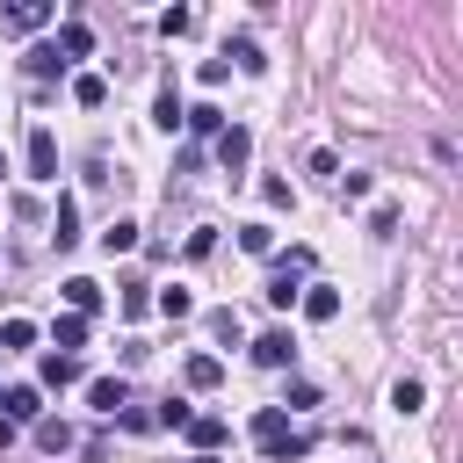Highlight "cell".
<instances>
[{
	"instance_id": "obj_9",
	"label": "cell",
	"mask_w": 463,
	"mask_h": 463,
	"mask_svg": "<svg viewBox=\"0 0 463 463\" xmlns=\"http://www.w3.org/2000/svg\"><path fill=\"white\" fill-rule=\"evenodd\" d=\"M51 340H58V354H72V347H87V318H80V311H65V318L51 326Z\"/></svg>"
},
{
	"instance_id": "obj_18",
	"label": "cell",
	"mask_w": 463,
	"mask_h": 463,
	"mask_svg": "<svg viewBox=\"0 0 463 463\" xmlns=\"http://www.w3.org/2000/svg\"><path fill=\"white\" fill-rule=\"evenodd\" d=\"M253 434H260V441H275V434H289V420H282V405H260V412H253Z\"/></svg>"
},
{
	"instance_id": "obj_15",
	"label": "cell",
	"mask_w": 463,
	"mask_h": 463,
	"mask_svg": "<svg viewBox=\"0 0 463 463\" xmlns=\"http://www.w3.org/2000/svg\"><path fill=\"white\" fill-rule=\"evenodd\" d=\"M14 347H36V326L29 318H7L0 326V354H14Z\"/></svg>"
},
{
	"instance_id": "obj_3",
	"label": "cell",
	"mask_w": 463,
	"mask_h": 463,
	"mask_svg": "<svg viewBox=\"0 0 463 463\" xmlns=\"http://www.w3.org/2000/svg\"><path fill=\"white\" fill-rule=\"evenodd\" d=\"M51 51L72 65V58H87L94 51V36H87V22H58V36H51Z\"/></svg>"
},
{
	"instance_id": "obj_10",
	"label": "cell",
	"mask_w": 463,
	"mask_h": 463,
	"mask_svg": "<svg viewBox=\"0 0 463 463\" xmlns=\"http://www.w3.org/2000/svg\"><path fill=\"white\" fill-rule=\"evenodd\" d=\"M289 354H297V347H289V333H260V340H253V362H268V369H282Z\"/></svg>"
},
{
	"instance_id": "obj_12",
	"label": "cell",
	"mask_w": 463,
	"mask_h": 463,
	"mask_svg": "<svg viewBox=\"0 0 463 463\" xmlns=\"http://www.w3.org/2000/svg\"><path fill=\"white\" fill-rule=\"evenodd\" d=\"M87 398H94V412H123V383H116V376H94Z\"/></svg>"
},
{
	"instance_id": "obj_11",
	"label": "cell",
	"mask_w": 463,
	"mask_h": 463,
	"mask_svg": "<svg viewBox=\"0 0 463 463\" xmlns=\"http://www.w3.org/2000/svg\"><path fill=\"white\" fill-rule=\"evenodd\" d=\"M65 304H72V311L87 318V311L101 304V282H87V275H72V282H65Z\"/></svg>"
},
{
	"instance_id": "obj_21",
	"label": "cell",
	"mask_w": 463,
	"mask_h": 463,
	"mask_svg": "<svg viewBox=\"0 0 463 463\" xmlns=\"http://www.w3.org/2000/svg\"><path fill=\"white\" fill-rule=\"evenodd\" d=\"M152 123H159V130H174V123H181V94H174V87L159 94V109H152Z\"/></svg>"
},
{
	"instance_id": "obj_25",
	"label": "cell",
	"mask_w": 463,
	"mask_h": 463,
	"mask_svg": "<svg viewBox=\"0 0 463 463\" xmlns=\"http://www.w3.org/2000/svg\"><path fill=\"white\" fill-rule=\"evenodd\" d=\"M72 239H80V210H72V203H58V246H72Z\"/></svg>"
},
{
	"instance_id": "obj_6",
	"label": "cell",
	"mask_w": 463,
	"mask_h": 463,
	"mask_svg": "<svg viewBox=\"0 0 463 463\" xmlns=\"http://www.w3.org/2000/svg\"><path fill=\"white\" fill-rule=\"evenodd\" d=\"M181 376H188V391H217V383H224V362H217V354H188Z\"/></svg>"
},
{
	"instance_id": "obj_16",
	"label": "cell",
	"mask_w": 463,
	"mask_h": 463,
	"mask_svg": "<svg viewBox=\"0 0 463 463\" xmlns=\"http://www.w3.org/2000/svg\"><path fill=\"white\" fill-rule=\"evenodd\" d=\"M101 246H109V253H130V246H137V224H130V217H116V224L101 232Z\"/></svg>"
},
{
	"instance_id": "obj_8",
	"label": "cell",
	"mask_w": 463,
	"mask_h": 463,
	"mask_svg": "<svg viewBox=\"0 0 463 463\" xmlns=\"http://www.w3.org/2000/svg\"><path fill=\"white\" fill-rule=\"evenodd\" d=\"M188 441H195V456H217V441H224V420H217V412L188 420Z\"/></svg>"
},
{
	"instance_id": "obj_22",
	"label": "cell",
	"mask_w": 463,
	"mask_h": 463,
	"mask_svg": "<svg viewBox=\"0 0 463 463\" xmlns=\"http://www.w3.org/2000/svg\"><path fill=\"white\" fill-rule=\"evenodd\" d=\"M239 246H246V253H268L275 232H268V224H239Z\"/></svg>"
},
{
	"instance_id": "obj_1",
	"label": "cell",
	"mask_w": 463,
	"mask_h": 463,
	"mask_svg": "<svg viewBox=\"0 0 463 463\" xmlns=\"http://www.w3.org/2000/svg\"><path fill=\"white\" fill-rule=\"evenodd\" d=\"M29 181H58V137L43 123L29 130Z\"/></svg>"
},
{
	"instance_id": "obj_27",
	"label": "cell",
	"mask_w": 463,
	"mask_h": 463,
	"mask_svg": "<svg viewBox=\"0 0 463 463\" xmlns=\"http://www.w3.org/2000/svg\"><path fill=\"white\" fill-rule=\"evenodd\" d=\"M195 463H224V456H195Z\"/></svg>"
},
{
	"instance_id": "obj_26",
	"label": "cell",
	"mask_w": 463,
	"mask_h": 463,
	"mask_svg": "<svg viewBox=\"0 0 463 463\" xmlns=\"http://www.w3.org/2000/svg\"><path fill=\"white\" fill-rule=\"evenodd\" d=\"M181 123H195V130H224V116H217V109H181Z\"/></svg>"
},
{
	"instance_id": "obj_19",
	"label": "cell",
	"mask_w": 463,
	"mask_h": 463,
	"mask_svg": "<svg viewBox=\"0 0 463 463\" xmlns=\"http://www.w3.org/2000/svg\"><path fill=\"white\" fill-rule=\"evenodd\" d=\"M36 441L58 456V449H72V427H65V420H36Z\"/></svg>"
},
{
	"instance_id": "obj_17",
	"label": "cell",
	"mask_w": 463,
	"mask_h": 463,
	"mask_svg": "<svg viewBox=\"0 0 463 463\" xmlns=\"http://www.w3.org/2000/svg\"><path fill=\"white\" fill-rule=\"evenodd\" d=\"M72 376H80V362H72V354H43V383H51V391H58V383H72Z\"/></svg>"
},
{
	"instance_id": "obj_4",
	"label": "cell",
	"mask_w": 463,
	"mask_h": 463,
	"mask_svg": "<svg viewBox=\"0 0 463 463\" xmlns=\"http://www.w3.org/2000/svg\"><path fill=\"white\" fill-rule=\"evenodd\" d=\"M217 159H224V166L239 174V166L253 159V130H239V123H232V130H217Z\"/></svg>"
},
{
	"instance_id": "obj_5",
	"label": "cell",
	"mask_w": 463,
	"mask_h": 463,
	"mask_svg": "<svg viewBox=\"0 0 463 463\" xmlns=\"http://www.w3.org/2000/svg\"><path fill=\"white\" fill-rule=\"evenodd\" d=\"M297 304H304V318H318V326H326V318H340V289H326V282H311Z\"/></svg>"
},
{
	"instance_id": "obj_2",
	"label": "cell",
	"mask_w": 463,
	"mask_h": 463,
	"mask_svg": "<svg viewBox=\"0 0 463 463\" xmlns=\"http://www.w3.org/2000/svg\"><path fill=\"white\" fill-rule=\"evenodd\" d=\"M43 22H51L43 0H14V7H0V29H7V36H29V29H43Z\"/></svg>"
},
{
	"instance_id": "obj_14",
	"label": "cell",
	"mask_w": 463,
	"mask_h": 463,
	"mask_svg": "<svg viewBox=\"0 0 463 463\" xmlns=\"http://www.w3.org/2000/svg\"><path fill=\"white\" fill-rule=\"evenodd\" d=\"M260 449H268V463H289V456L311 449V434H275V441H260Z\"/></svg>"
},
{
	"instance_id": "obj_23",
	"label": "cell",
	"mask_w": 463,
	"mask_h": 463,
	"mask_svg": "<svg viewBox=\"0 0 463 463\" xmlns=\"http://www.w3.org/2000/svg\"><path fill=\"white\" fill-rule=\"evenodd\" d=\"M159 311H166V318H188L195 297H188V289H159Z\"/></svg>"
},
{
	"instance_id": "obj_20",
	"label": "cell",
	"mask_w": 463,
	"mask_h": 463,
	"mask_svg": "<svg viewBox=\"0 0 463 463\" xmlns=\"http://www.w3.org/2000/svg\"><path fill=\"white\" fill-rule=\"evenodd\" d=\"M420 398H427V391H420L412 376H398V383H391V405H398V412H420Z\"/></svg>"
},
{
	"instance_id": "obj_7",
	"label": "cell",
	"mask_w": 463,
	"mask_h": 463,
	"mask_svg": "<svg viewBox=\"0 0 463 463\" xmlns=\"http://www.w3.org/2000/svg\"><path fill=\"white\" fill-rule=\"evenodd\" d=\"M0 405H7V427H14V420H43V405H36V391H29V383L0 391Z\"/></svg>"
},
{
	"instance_id": "obj_13",
	"label": "cell",
	"mask_w": 463,
	"mask_h": 463,
	"mask_svg": "<svg viewBox=\"0 0 463 463\" xmlns=\"http://www.w3.org/2000/svg\"><path fill=\"white\" fill-rule=\"evenodd\" d=\"M72 101H80V109H101V101H109L101 72H80V80H72Z\"/></svg>"
},
{
	"instance_id": "obj_24",
	"label": "cell",
	"mask_w": 463,
	"mask_h": 463,
	"mask_svg": "<svg viewBox=\"0 0 463 463\" xmlns=\"http://www.w3.org/2000/svg\"><path fill=\"white\" fill-rule=\"evenodd\" d=\"M29 72H65V58H58L51 43H36V51H29Z\"/></svg>"
}]
</instances>
